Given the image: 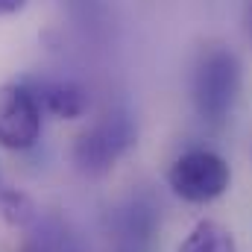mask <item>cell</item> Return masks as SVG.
Here are the masks:
<instances>
[{
	"mask_svg": "<svg viewBox=\"0 0 252 252\" xmlns=\"http://www.w3.org/2000/svg\"><path fill=\"white\" fill-rule=\"evenodd\" d=\"M244 88V64L229 47H208L193 70V109L211 126L229 121Z\"/></svg>",
	"mask_w": 252,
	"mask_h": 252,
	"instance_id": "6da1fadb",
	"label": "cell"
},
{
	"mask_svg": "<svg viewBox=\"0 0 252 252\" xmlns=\"http://www.w3.org/2000/svg\"><path fill=\"white\" fill-rule=\"evenodd\" d=\"M170 190L193 205H205L220 199L232 185L229 161L214 150H188L182 153L167 170Z\"/></svg>",
	"mask_w": 252,
	"mask_h": 252,
	"instance_id": "7a4b0ae2",
	"label": "cell"
},
{
	"mask_svg": "<svg viewBox=\"0 0 252 252\" xmlns=\"http://www.w3.org/2000/svg\"><path fill=\"white\" fill-rule=\"evenodd\" d=\"M138 129L126 115H106L100 124L88 126L73 144V164L85 176H103L135 144Z\"/></svg>",
	"mask_w": 252,
	"mask_h": 252,
	"instance_id": "3957f363",
	"label": "cell"
},
{
	"mask_svg": "<svg viewBox=\"0 0 252 252\" xmlns=\"http://www.w3.org/2000/svg\"><path fill=\"white\" fill-rule=\"evenodd\" d=\"M41 103L30 82H9L0 88V147L12 153L32 150L41 138Z\"/></svg>",
	"mask_w": 252,
	"mask_h": 252,
	"instance_id": "277c9868",
	"label": "cell"
},
{
	"mask_svg": "<svg viewBox=\"0 0 252 252\" xmlns=\"http://www.w3.org/2000/svg\"><path fill=\"white\" fill-rule=\"evenodd\" d=\"M38 103L44 112L62 118V121H76L88 112L91 97L76 79H44L41 85H32Z\"/></svg>",
	"mask_w": 252,
	"mask_h": 252,
	"instance_id": "5b68a950",
	"label": "cell"
},
{
	"mask_svg": "<svg viewBox=\"0 0 252 252\" xmlns=\"http://www.w3.org/2000/svg\"><path fill=\"white\" fill-rule=\"evenodd\" d=\"M176 252H238V244L235 235L217 220H199L185 241H179Z\"/></svg>",
	"mask_w": 252,
	"mask_h": 252,
	"instance_id": "8992f818",
	"label": "cell"
},
{
	"mask_svg": "<svg viewBox=\"0 0 252 252\" xmlns=\"http://www.w3.org/2000/svg\"><path fill=\"white\" fill-rule=\"evenodd\" d=\"M0 205H3V217L12 226H27L30 220H35V205L18 190H6L0 196Z\"/></svg>",
	"mask_w": 252,
	"mask_h": 252,
	"instance_id": "52a82bcc",
	"label": "cell"
},
{
	"mask_svg": "<svg viewBox=\"0 0 252 252\" xmlns=\"http://www.w3.org/2000/svg\"><path fill=\"white\" fill-rule=\"evenodd\" d=\"M30 0H0V18H9V15H18Z\"/></svg>",
	"mask_w": 252,
	"mask_h": 252,
	"instance_id": "ba28073f",
	"label": "cell"
},
{
	"mask_svg": "<svg viewBox=\"0 0 252 252\" xmlns=\"http://www.w3.org/2000/svg\"><path fill=\"white\" fill-rule=\"evenodd\" d=\"M15 252H53L47 244H38V241H27V244H21Z\"/></svg>",
	"mask_w": 252,
	"mask_h": 252,
	"instance_id": "9c48e42d",
	"label": "cell"
},
{
	"mask_svg": "<svg viewBox=\"0 0 252 252\" xmlns=\"http://www.w3.org/2000/svg\"><path fill=\"white\" fill-rule=\"evenodd\" d=\"M247 32H250V38H252V0L247 3Z\"/></svg>",
	"mask_w": 252,
	"mask_h": 252,
	"instance_id": "30bf717a",
	"label": "cell"
}]
</instances>
